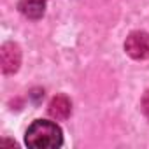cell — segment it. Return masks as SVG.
Returning <instances> with one entry per match:
<instances>
[{"mask_svg": "<svg viewBox=\"0 0 149 149\" xmlns=\"http://www.w3.org/2000/svg\"><path fill=\"white\" fill-rule=\"evenodd\" d=\"M142 112L146 114V118L149 119V90L144 93V97H142Z\"/></svg>", "mask_w": 149, "mask_h": 149, "instance_id": "8992f818", "label": "cell"}, {"mask_svg": "<svg viewBox=\"0 0 149 149\" xmlns=\"http://www.w3.org/2000/svg\"><path fill=\"white\" fill-rule=\"evenodd\" d=\"M19 13L30 19H39L42 18L44 11H46V4L44 0H19Z\"/></svg>", "mask_w": 149, "mask_h": 149, "instance_id": "5b68a950", "label": "cell"}, {"mask_svg": "<svg viewBox=\"0 0 149 149\" xmlns=\"http://www.w3.org/2000/svg\"><path fill=\"white\" fill-rule=\"evenodd\" d=\"M25 142L28 147H33V149H54V147H60L63 142L61 130L56 126V123L39 119V121H33L26 130Z\"/></svg>", "mask_w": 149, "mask_h": 149, "instance_id": "6da1fadb", "label": "cell"}, {"mask_svg": "<svg viewBox=\"0 0 149 149\" xmlns=\"http://www.w3.org/2000/svg\"><path fill=\"white\" fill-rule=\"evenodd\" d=\"M0 63L4 74H14L21 63V51L14 42H6L0 47Z\"/></svg>", "mask_w": 149, "mask_h": 149, "instance_id": "3957f363", "label": "cell"}, {"mask_svg": "<svg viewBox=\"0 0 149 149\" xmlns=\"http://www.w3.org/2000/svg\"><path fill=\"white\" fill-rule=\"evenodd\" d=\"M70 111H72V105H70V100L65 95L53 97L51 102H49V107H47L49 116L56 121H65L70 116Z\"/></svg>", "mask_w": 149, "mask_h": 149, "instance_id": "277c9868", "label": "cell"}, {"mask_svg": "<svg viewBox=\"0 0 149 149\" xmlns=\"http://www.w3.org/2000/svg\"><path fill=\"white\" fill-rule=\"evenodd\" d=\"M126 53L135 60L149 58V37L144 32H132L125 42Z\"/></svg>", "mask_w": 149, "mask_h": 149, "instance_id": "7a4b0ae2", "label": "cell"}]
</instances>
